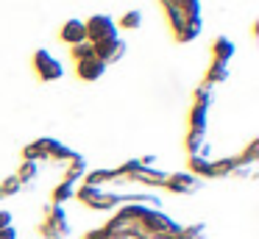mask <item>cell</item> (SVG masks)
<instances>
[{"instance_id": "cell-1", "label": "cell", "mask_w": 259, "mask_h": 239, "mask_svg": "<svg viewBox=\"0 0 259 239\" xmlns=\"http://www.w3.org/2000/svg\"><path fill=\"white\" fill-rule=\"evenodd\" d=\"M87 25V36H92L95 42H106V39H117V33H114V25L109 17H92L90 22H84Z\"/></svg>"}, {"instance_id": "cell-2", "label": "cell", "mask_w": 259, "mask_h": 239, "mask_svg": "<svg viewBox=\"0 0 259 239\" xmlns=\"http://www.w3.org/2000/svg\"><path fill=\"white\" fill-rule=\"evenodd\" d=\"M34 64H36V72H39L45 81H51V78H59V75H62V64H59V61L53 59L51 53H45V50H39V53H36Z\"/></svg>"}, {"instance_id": "cell-3", "label": "cell", "mask_w": 259, "mask_h": 239, "mask_svg": "<svg viewBox=\"0 0 259 239\" xmlns=\"http://www.w3.org/2000/svg\"><path fill=\"white\" fill-rule=\"evenodd\" d=\"M62 39L70 42V44H81L87 39V25L81 20H70L67 25L62 28Z\"/></svg>"}, {"instance_id": "cell-4", "label": "cell", "mask_w": 259, "mask_h": 239, "mask_svg": "<svg viewBox=\"0 0 259 239\" xmlns=\"http://www.w3.org/2000/svg\"><path fill=\"white\" fill-rule=\"evenodd\" d=\"M103 70H106V64H103V61L98 59V56L78 61V75H81V78H87V81H95L98 75H103Z\"/></svg>"}, {"instance_id": "cell-5", "label": "cell", "mask_w": 259, "mask_h": 239, "mask_svg": "<svg viewBox=\"0 0 259 239\" xmlns=\"http://www.w3.org/2000/svg\"><path fill=\"white\" fill-rule=\"evenodd\" d=\"M170 189H176V192H190V189H195V181L190 175H176V178H170Z\"/></svg>"}, {"instance_id": "cell-6", "label": "cell", "mask_w": 259, "mask_h": 239, "mask_svg": "<svg viewBox=\"0 0 259 239\" xmlns=\"http://www.w3.org/2000/svg\"><path fill=\"white\" fill-rule=\"evenodd\" d=\"M231 53H234V47H231L229 39H218V42H214V56L220 59V64H223V61L229 59Z\"/></svg>"}, {"instance_id": "cell-7", "label": "cell", "mask_w": 259, "mask_h": 239, "mask_svg": "<svg viewBox=\"0 0 259 239\" xmlns=\"http://www.w3.org/2000/svg\"><path fill=\"white\" fill-rule=\"evenodd\" d=\"M190 167L195 172H203V175H206V172H214V167L209 164V161H203V159H198V156H192V161H190Z\"/></svg>"}, {"instance_id": "cell-8", "label": "cell", "mask_w": 259, "mask_h": 239, "mask_svg": "<svg viewBox=\"0 0 259 239\" xmlns=\"http://www.w3.org/2000/svg\"><path fill=\"white\" fill-rule=\"evenodd\" d=\"M140 22H142V14H140V11H131V14L123 17L120 25H123V28H140Z\"/></svg>"}, {"instance_id": "cell-9", "label": "cell", "mask_w": 259, "mask_h": 239, "mask_svg": "<svg viewBox=\"0 0 259 239\" xmlns=\"http://www.w3.org/2000/svg\"><path fill=\"white\" fill-rule=\"evenodd\" d=\"M223 78H226V67H223V64L212 67V72H209V81H223Z\"/></svg>"}, {"instance_id": "cell-10", "label": "cell", "mask_w": 259, "mask_h": 239, "mask_svg": "<svg viewBox=\"0 0 259 239\" xmlns=\"http://www.w3.org/2000/svg\"><path fill=\"white\" fill-rule=\"evenodd\" d=\"M0 239H17V233H14V228H0Z\"/></svg>"}, {"instance_id": "cell-11", "label": "cell", "mask_w": 259, "mask_h": 239, "mask_svg": "<svg viewBox=\"0 0 259 239\" xmlns=\"http://www.w3.org/2000/svg\"><path fill=\"white\" fill-rule=\"evenodd\" d=\"M9 222H12V214L0 209V228H9Z\"/></svg>"}]
</instances>
